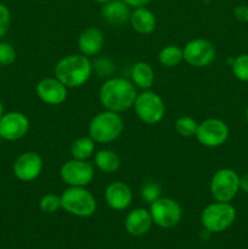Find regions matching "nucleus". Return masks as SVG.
<instances>
[{
  "mask_svg": "<svg viewBox=\"0 0 248 249\" xmlns=\"http://www.w3.org/2000/svg\"><path fill=\"white\" fill-rule=\"evenodd\" d=\"M94 177V165L87 160L72 158L63 163L60 168V178L67 186L87 187Z\"/></svg>",
  "mask_w": 248,
  "mask_h": 249,
  "instance_id": "9",
  "label": "nucleus"
},
{
  "mask_svg": "<svg viewBox=\"0 0 248 249\" xmlns=\"http://www.w3.org/2000/svg\"><path fill=\"white\" fill-rule=\"evenodd\" d=\"M152 224L153 221L150 211L145 208H135L130 211L124 221L126 232L134 237L146 235L152 228Z\"/></svg>",
  "mask_w": 248,
  "mask_h": 249,
  "instance_id": "16",
  "label": "nucleus"
},
{
  "mask_svg": "<svg viewBox=\"0 0 248 249\" xmlns=\"http://www.w3.org/2000/svg\"><path fill=\"white\" fill-rule=\"evenodd\" d=\"M246 117H247V121H248V106H247V109H246Z\"/></svg>",
  "mask_w": 248,
  "mask_h": 249,
  "instance_id": "35",
  "label": "nucleus"
},
{
  "mask_svg": "<svg viewBox=\"0 0 248 249\" xmlns=\"http://www.w3.org/2000/svg\"><path fill=\"white\" fill-rule=\"evenodd\" d=\"M92 63L83 53H73L61 58L55 66V77L67 88H79L90 79Z\"/></svg>",
  "mask_w": 248,
  "mask_h": 249,
  "instance_id": "2",
  "label": "nucleus"
},
{
  "mask_svg": "<svg viewBox=\"0 0 248 249\" xmlns=\"http://www.w3.org/2000/svg\"><path fill=\"white\" fill-rule=\"evenodd\" d=\"M29 130V119L22 112H7L0 118V136L6 141L23 138Z\"/></svg>",
  "mask_w": 248,
  "mask_h": 249,
  "instance_id": "12",
  "label": "nucleus"
},
{
  "mask_svg": "<svg viewBox=\"0 0 248 249\" xmlns=\"http://www.w3.org/2000/svg\"><path fill=\"white\" fill-rule=\"evenodd\" d=\"M67 87L62 84L56 77L44 78L36 84V95L46 105L57 106L67 99Z\"/></svg>",
  "mask_w": 248,
  "mask_h": 249,
  "instance_id": "14",
  "label": "nucleus"
},
{
  "mask_svg": "<svg viewBox=\"0 0 248 249\" xmlns=\"http://www.w3.org/2000/svg\"><path fill=\"white\" fill-rule=\"evenodd\" d=\"M184 61L195 68H204L215 60V49L207 39L196 38L187 41L182 49Z\"/></svg>",
  "mask_w": 248,
  "mask_h": 249,
  "instance_id": "10",
  "label": "nucleus"
},
{
  "mask_svg": "<svg viewBox=\"0 0 248 249\" xmlns=\"http://www.w3.org/2000/svg\"><path fill=\"white\" fill-rule=\"evenodd\" d=\"M16 60V50L14 46L5 41H0V65L10 66Z\"/></svg>",
  "mask_w": 248,
  "mask_h": 249,
  "instance_id": "28",
  "label": "nucleus"
},
{
  "mask_svg": "<svg viewBox=\"0 0 248 249\" xmlns=\"http://www.w3.org/2000/svg\"><path fill=\"white\" fill-rule=\"evenodd\" d=\"M158 61L162 66L167 68H173L179 66L184 61L182 49L177 45H167L158 53Z\"/></svg>",
  "mask_w": 248,
  "mask_h": 249,
  "instance_id": "23",
  "label": "nucleus"
},
{
  "mask_svg": "<svg viewBox=\"0 0 248 249\" xmlns=\"http://www.w3.org/2000/svg\"><path fill=\"white\" fill-rule=\"evenodd\" d=\"M236 220V209L230 202H218L208 204L201 214L204 230L209 233H219L228 230Z\"/></svg>",
  "mask_w": 248,
  "mask_h": 249,
  "instance_id": "5",
  "label": "nucleus"
},
{
  "mask_svg": "<svg viewBox=\"0 0 248 249\" xmlns=\"http://www.w3.org/2000/svg\"><path fill=\"white\" fill-rule=\"evenodd\" d=\"M124 122L117 112L105 111L95 114L89 124V136L97 143H109L123 133Z\"/></svg>",
  "mask_w": 248,
  "mask_h": 249,
  "instance_id": "3",
  "label": "nucleus"
},
{
  "mask_svg": "<svg viewBox=\"0 0 248 249\" xmlns=\"http://www.w3.org/2000/svg\"><path fill=\"white\" fill-rule=\"evenodd\" d=\"M43 172V160L36 152H24L14 163V174L18 180L29 182L35 180Z\"/></svg>",
  "mask_w": 248,
  "mask_h": 249,
  "instance_id": "13",
  "label": "nucleus"
},
{
  "mask_svg": "<svg viewBox=\"0 0 248 249\" xmlns=\"http://www.w3.org/2000/svg\"><path fill=\"white\" fill-rule=\"evenodd\" d=\"M61 208L78 218H89L96 212L97 203L94 195L85 187L68 186L61 195Z\"/></svg>",
  "mask_w": 248,
  "mask_h": 249,
  "instance_id": "4",
  "label": "nucleus"
},
{
  "mask_svg": "<svg viewBox=\"0 0 248 249\" xmlns=\"http://www.w3.org/2000/svg\"><path fill=\"white\" fill-rule=\"evenodd\" d=\"M0 140H1V136H0Z\"/></svg>",
  "mask_w": 248,
  "mask_h": 249,
  "instance_id": "36",
  "label": "nucleus"
},
{
  "mask_svg": "<svg viewBox=\"0 0 248 249\" xmlns=\"http://www.w3.org/2000/svg\"><path fill=\"white\" fill-rule=\"evenodd\" d=\"M131 28L139 34H151L156 29L157 26V19L155 14L146 6L136 7L131 11L130 18H129Z\"/></svg>",
  "mask_w": 248,
  "mask_h": 249,
  "instance_id": "18",
  "label": "nucleus"
},
{
  "mask_svg": "<svg viewBox=\"0 0 248 249\" xmlns=\"http://www.w3.org/2000/svg\"><path fill=\"white\" fill-rule=\"evenodd\" d=\"M92 1L97 2V4H101V5H104V4H106V2H108L109 0H92Z\"/></svg>",
  "mask_w": 248,
  "mask_h": 249,
  "instance_id": "33",
  "label": "nucleus"
},
{
  "mask_svg": "<svg viewBox=\"0 0 248 249\" xmlns=\"http://www.w3.org/2000/svg\"><path fill=\"white\" fill-rule=\"evenodd\" d=\"M95 152V141L90 136H82L73 141L71 146V155L74 160H87Z\"/></svg>",
  "mask_w": 248,
  "mask_h": 249,
  "instance_id": "22",
  "label": "nucleus"
},
{
  "mask_svg": "<svg viewBox=\"0 0 248 249\" xmlns=\"http://www.w3.org/2000/svg\"><path fill=\"white\" fill-rule=\"evenodd\" d=\"M105 201L113 211H124L133 202V192L123 181L111 182L105 190Z\"/></svg>",
  "mask_w": 248,
  "mask_h": 249,
  "instance_id": "15",
  "label": "nucleus"
},
{
  "mask_svg": "<svg viewBox=\"0 0 248 249\" xmlns=\"http://www.w3.org/2000/svg\"><path fill=\"white\" fill-rule=\"evenodd\" d=\"M95 167L105 174H112L121 168V157L112 150H100L95 153Z\"/></svg>",
  "mask_w": 248,
  "mask_h": 249,
  "instance_id": "21",
  "label": "nucleus"
},
{
  "mask_svg": "<svg viewBox=\"0 0 248 249\" xmlns=\"http://www.w3.org/2000/svg\"><path fill=\"white\" fill-rule=\"evenodd\" d=\"M240 190H242L245 194H248V173L240 177Z\"/></svg>",
  "mask_w": 248,
  "mask_h": 249,
  "instance_id": "32",
  "label": "nucleus"
},
{
  "mask_svg": "<svg viewBox=\"0 0 248 249\" xmlns=\"http://www.w3.org/2000/svg\"><path fill=\"white\" fill-rule=\"evenodd\" d=\"M229 126L224 121L218 118H208L198 123L196 139L206 147H219L226 142L229 138Z\"/></svg>",
  "mask_w": 248,
  "mask_h": 249,
  "instance_id": "11",
  "label": "nucleus"
},
{
  "mask_svg": "<svg viewBox=\"0 0 248 249\" xmlns=\"http://www.w3.org/2000/svg\"><path fill=\"white\" fill-rule=\"evenodd\" d=\"M240 190V177L230 168L216 170L211 180V195L218 202H231Z\"/></svg>",
  "mask_w": 248,
  "mask_h": 249,
  "instance_id": "7",
  "label": "nucleus"
},
{
  "mask_svg": "<svg viewBox=\"0 0 248 249\" xmlns=\"http://www.w3.org/2000/svg\"><path fill=\"white\" fill-rule=\"evenodd\" d=\"M131 82L142 90H150L155 83V71L147 62H136L131 67Z\"/></svg>",
  "mask_w": 248,
  "mask_h": 249,
  "instance_id": "20",
  "label": "nucleus"
},
{
  "mask_svg": "<svg viewBox=\"0 0 248 249\" xmlns=\"http://www.w3.org/2000/svg\"><path fill=\"white\" fill-rule=\"evenodd\" d=\"M105 44V36L101 29L88 27L80 33L78 38V48L80 53L88 56H96L102 50Z\"/></svg>",
  "mask_w": 248,
  "mask_h": 249,
  "instance_id": "17",
  "label": "nucleus"
},
{
  "mask_svg": "<svg viewBox=\"0 0 248 249\" xmlns=\"http://www.w3.org/2000/svg\"><path fill=\"white\" fill-rule=\"evenodd\" d=\"M133 107L136 116L145 124L152 125L159 123L164 118L165 105L163 99L157 92L151 90H143L142 92L138 94Z\"/></svg>",
  "mask_w": 248,
  "mask_h": 249,
  "instance_id": "6",
  "label": "nucleus"
},
{
  "mask_svg": "<svg viewBox=\"0 0 248 249\" xmlns=\"http://www.w3.org/2000/svg\"><path fill=\"white\" fill-rule=\"evenodd\" d=\"M123 1L125 2L126 5H129L130 7H134V9H136V7L146 6V5L150 4L152 0H123Z\"/></svg>",
  "mask_w": 248,
  "mask_h": 249,
  "instance_id": "31",
  "label": "nucleus"
},
{
  "mask_svg": "<svg viewBox=\"0 0 248 249\" xmlns=\"http://www.w3.org/2000/svg\"><path fill=\"white\" fill-rule=\"evenodd\" d=\"M2 114H4V106H2V102L0 101V118L2 117Z\"/></svg>",
  "mask_w": 248,
  "mask_h": 249,
  "instance_id": "34",
  "label": "nucleus"
},
{
  "mask_svg": "<svg viewBox=\"0 0 248 249\" xmlns=\"http://www.w3.org/2000/svg\"><path fill=\"white\" fill-rule=\"evenodd\" d=\"M150 214L153 224L162 229L177 226L182 218V209L175 199L169 197H159L150 204Z\"/></svg>",
  "mask_w": 248,
  "mask_h": 249,
  "instance_id": "8",
  "label": "nucleus"
},
{
  "mask_svg": "<svg viewBox=\"0 0 248 249\" xmlns=\"http://www.w3.org/2000/svg\"><path fill=\"white\" fill-rule=\"evenodd\" d=\"M39 208L44 213H55L61 208V196L55 194H48L41 197L39 202Z\"/></svg>",
  "mask_w": 248,
  "mask_h": 249,
  "instance_id": "26",
  "label": "nucleus"
},
{
  "mask_svg": "<svg viewBox=\"0 0 248 249\" xmlns=\"http://www.w3.org/2000/svg\"><path fill=\"white\" fill-rule=\"evenodd\" d=\"M233 75L241 82H248V53L237 56L231 63Z\"/></svg>",
  "mask_w": 248,
  "mask_h": 249,
  "instance_id": "25",
  "label": "nucleus"
},
{
  "mask_svg": "<svg viewBox=\"0 0 248 249\" xmlns=\"http://www.w3.org/2000/svg\"><path fill=\"white\" fill-rule=\"evenodd\" d=\"M233 16L240 22H248V6L247 5H237L233 9Z\"/></svg>",
  "mask_w": 248,
  "mask_h": 249,
  "instance_id": "30",
  "label": "nucleus"
},
{
  "mask_svg": "<svg viewBox=\"0 0 248 249\" xmlns=\"http://www.w3.org/2000/svg\"><path fill=\"white\" fill-rule=\"evenodd\" d=\"M138 92L133 82L122 77L107 79L99 91L100 104L105 109L117 113L126 111L134 106Z\"/></svg>",
  "mask_w": 248,
  "mask_h": 249,
  "instance_id": "1",
  "label": "nucleus"
},
{
  "mask_svg": "<svg viewBox=\"0 0 248 249\" xmlns=\"http://www.w3.org/2000/svg\"><path fill=\"white\" fill-rule=\"evenodd\" d=\"M141 197L143 201L147 203H152L156 199L160 197V186L157 182H146L142 187H141Z\"/></svg>",
  "mask_w": 248,
  "mask_h": 249,
  "instance_id": "27",
  "label": "nucleus"
},
{
  "mask_svg": "<svg viewBox=\"0 0 248 249\" xmlns=\"http://www.w3.org/2000/svg\"><path fill=\"white\" fill-rule=\"evenodd\" d=\"M11 24V12L5 4L0 2V38L7 33Z\"/></svg>",
  "mask_w": 248,
  "mask_h": 249,
  "instance_id": "29",
  "label": "nucleus"
},
{
  "mask_svg": "<svg viewBox=\"0 0 248 249\" xmlns=\"http://www.w3.org/2000/svg\"><path fill=\"white\" fill-rule=\"evenodd\" d=\"M197 129H198V123L192 117H180L175 122V130L182 138H192V136H196Z\"/></svg>",
  "mask_w": 248,
  "mask_h": 249,
  "instance_id": "24",
  "label": "nucleus"
},
{
  "mask_svg": "<svg viewBox=\"0 0 248 249\" xmlns=\"http://www.w3.org/2000/svg\"><path fill=\"white\" fill-rule=\"evenodd\" d=\"M101 14L108 23L121 26L125 22H129L131 11L130 6L126 5L123 0H109L108 2L102 5Z\"/></svg>",
  "mask_w": 248,
  "mask_h": 249,
  "instance_id": "19",
  "label": "nucleus"
}]
</instances>
